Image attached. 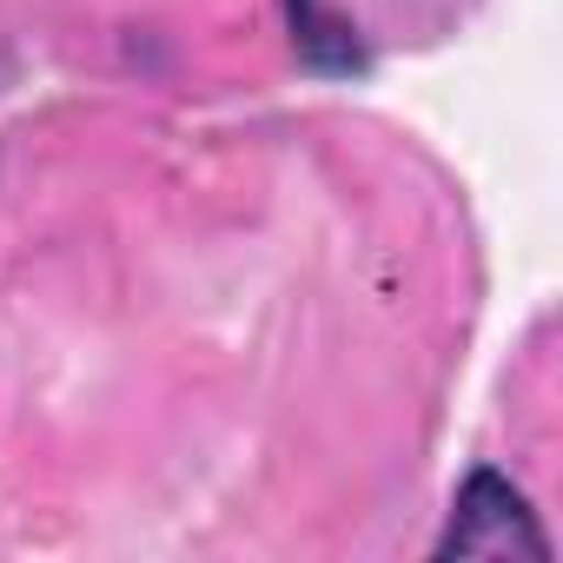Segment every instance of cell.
<instances>
[{
	"label": "cell",
	"mask_w": 563,
	"mask_h": 563,
	"mask_svg": "<svg viewBox=\"0 0 563 563\" xmlns=\"http://www.w3.org/2000/svg\"><path fill=\"white\" fill-rule=\"evenodd\" d=\"M431 556H438V563H451V556H530V563H550V530L537 523L530 497H523L504 471L477 464V471L457 484L451 523H444V537L431 543Z\"/></svg>",
	"instance_id": "obj_1"
},
{
	"label": "cell",
	"mask_w": 563,
	"mask_h": 563,
	"mask_svg": "<svg viewBox=\"0 0 563 563\" xmlns=\"http://www.w3.org/2000/svg\"><path fill=\"white\" fill-rule=\"evenodd\" d=\"M292 8V47L306 67L319 74H365V47L352 34V21L325 14V0H286Z\"/></svg>",
	"instance_id": "obj_2"
}]
</instances>
